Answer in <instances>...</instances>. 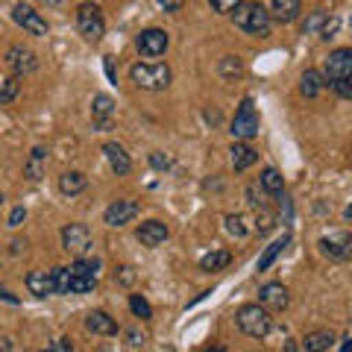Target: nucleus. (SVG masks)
<instances>
[{"label":"nucleus","mask_w":352,"mask_h":352,"mask_svg":"<svg viewBox=\"0 0 352 352\" xmlns=\"http://www.w3.org/2000/svg\"><path fill=\"white\" fill-rule=\"evenodd\" d=\"M229 15H232V24L244 30L247 36H270V24H273L270 12L256 0H241Z\"/></svg>","instance_id":"1"},{"label":"nucleus","mask_w":352,"mask_h":352,"mask_svg":"<svg viewBox=\"0 0 352 352\" xmlns=\"http://www.w3.org/2000/svg\"><path fill=\"white\" fill-rule=\"evenodd\" d=\"M129 80L135 82L141 91H164V88L170 85L173 74L164 62H135L129 68Z\"/></svg>","instance_id":"2"},{"label":"nucleus","mask_w":352,"mask_h":352,"mask_svg":"<svg viewBox=\"0 0 352 352\" xmlns=\"http://www.w3.org/2000/svg\"><path fill=\"white\" fill-rule=\"evenodd\" d=\"M235 323H238V329H241V332H244L247 338H256V340L267 338V335H270V326H273L270 311H267V308H261L258 302L241 305L238 311H235Z\"/></svg>","instance_id":"3"},{"label":"nucleus","mask_w":352,"mask_h":352,"mask_svg":"<svg viewBox=\"0 0 352 352\" xmlns=\"http://www.w3.org/2000/svg\"><path fill=\"white\" fill-rule=\"evenodd\" d=\"M76 30L88 44H97L103 41L106 36V18H103V9L97 3H80L76 6Z\"/></svg>","instance_id":"4"},{"label":"nucleus","mask_w":352,"mask_h":352,"mask_svg":"<svg viewBox=\"0 0 352 352\" xmlns=\"http://www.w3.org/2000/svg\"><path fill=\"white\" fill-rule=\"evenodd\" d=\"M258 126H261V120L256 112V103H252V97H244L232 118V124H229V132H232L235 141H252L258 135Z\"/></svg>","instance_id":"5"},{"label":"nucleus","mask_w":352,"mask_h":352,"mask_svg":"<svg viewBox=\"0 0 352 352\" xmlns=\"http://www.w3.org/2000/svg\"><path fill=\"white\" fill-rule=\"evenodd\" d=\"M320 74H323V80H326L329 88H332L338 80H349V76H352V50H349V47L332 50V53L326 56Z\"/></svg>","instance_id":"6"},{"label":"nucleus","mask_w":352,"mask_h":352,"mask_svg":"<svg viewBox=\"0 0 352 352\" xmlns=\"http://www.w3.org/2000/svg\"><path fill=\"white\" fill-rule=\"evenodd\" d=\"M135 47H138L141 56L159 59V56H164V50L170 47V36H168L164 30H159V27L141 30V32H138V38H135Z\"/></svg>","instance_id":"7"},{"label":"nucleus","mask_w":352,"mask_h":352,"mask_svg":"<svg viewBox=\"0 0 352 352\" xmlns=\"http://www.w3.org/2000/svg\"><path fill=\"white\" fill-rule=\"evenodd\" d=\"M62 247L65 252H71V256H85L88 250H91V229L85 223H68L62 226Z\"/></svg>","instance_id":"8"},{"label":"nucleus","mask_w":352,"mask_h":352,"mask_svg":"<svg viewBox=\"0 0 352 352\" xmlns=\"http://www.w3.org/2000/svg\"><path fill=\"white\" fill-rule=\"evenodd\" d=\"M6 68L12 71V76H27L32 71H38V56H36V50H30L24 47V44H12V47L6 50Z\"/></svg>","instance_id":"9"},{"label":"nucleus","mask_w":352,"mask_h":352,"mask_svg":"<svg viewBox=\"0 0 352 352\" xmlns=\"http://www.w3.org/2000/svg\"><path fill=\"white\" fill-rule=\"evenodd\" d=\"M12 21H15V24L24 30V32H30V36H47V32H50L44 15L36 12V9H32L30 3H15V6H12Z\"/></svg>","instance_id":"10"},{"label":"nucleus","mask_w":352,"mask_h":352,"mask_svg":"<svg viewBox=\"0 0 352 352\" xmlns=\"http://www.w3.org/2000/svg\"><path fill=\"white\" fill-rule=\"evenodd\" d=\"M91 124L94 129L109 132L115 126V100L109 94H94L91 100Z\"/></svg>","instance_id":"11"},{"label":"nucleus","mask_w":352,"mask_h":352,"mask_svg":"<svg viewBox=\"0 0 352 352\" xmlns=\"http://www.w3.org/2000/svg\"><path fill=\"white\" fill-rule=\"evenodd\" d=\"M138 214V203L135 200H115V203H109L106 206V212H103V223L106 226H126L129 220H135Z\"/></svg>","instance_id":"12"},{"label":"nucleus","mask_w":352,"mask_h":352,"mask_svg":"<svg viewBox=\"0 0 352 352\" xmlns=\"http://www.w3.org/2000/svg\"><path fill=\"white\" fill-rule=\"evenodd\" d=\"M288 302H291V296H288V288H285L282 282H267L258 291V305L267 308V311H285Z\"/></svg>","instance_id":"13"},{"label":"nucleus","mask_w":352,"mask_h":352,"mask_svg":"<svg viewBox=\"0 0 352 352\" xmlns=\"http://www.w3.org/2000/svg\"><path fill=\"white\" fill-rule=\"evenodd\" d=\"M320 252L326 258H332V261H346L349 258V252H352V238L349 232H338V235H329V238H320Z\"/></svg>","instance_id":"14"},{"label":"nucleus","mask_w":352,"mask_h":352,"mask_svg":"<svg viewBox=\"0 0 352 352\" xmlns=\"http://www.w3.org/2000/svg\"><path fill=\"white\" fill-rule=\"evenodd\" d=\"M138 241L144 247H150V250H156V247H162L164 241L170 238V229H168V223H162V220H147V223H141L138 226Z\"/></svg>","instance_id":"15"},{"label":"nucleus","mask_w":352,"mask_h":352,"mask_svg":"<svg viewBox=\"0 0 352 352\" xmlns=\"http://www.w3.org/2000/svg\"><path fill=\"white\" fill-rule=\"evenodd\" d=\"M270 21H279V24H294L302 12V0H270Z\"/></svg>","instance_id":"16"},{"label":"nucleus","mask_w":352,"mask_h":352,"mask_svg":"<svg viewBox=\"0 0 352 352\" xmlns=\"http://www.w3.org/2000/svg\"><path fill=\"white\" fill-rule=\"evenodd\" d=\"M103 156H106V162H109V168H112L118 176H126V173L132 170L129 153L120 147V144H115V141H106V144H103Z\"/></svg>","instance_id":"17"},{"label":"nucleus","mask_w":352,"mask_h":352,"mask_svg":"<svg viewBox=\"0 0 352 352\" xmlns=\"http://www.w3.org/2000/svg\"><path fill=\"white\" fill-rule=\"evenodd\" d=\"M85 329L88 332H94V335H103V338L118 335V323H115V317L109 311H91L85 317Z\"/></svg>","instance_id":"18"},{"label":"nucleus","mask_w":352,"mask_h":352,"mask_svg":"<svg viewBox=\"0 0 352 352\" xmlns=\"http://www.w3.org/2000/svg\"><path fill=\"white\" fill-rule=\"evenodd\" d=\"M27 291L32 296H38V300H44V296L53 294V276L47 270H30L27 273Z\"/></svg>","instance_id":"19"},{"label":"nucleus","mask_w":352,"mask_h":352,"mask_svg":"<svg viewBox=\"0 0 352 352\" xmlns=\"http://www.w3.org/2000/svg\"><path fill=\"white\" fill-rule=\"evenodd\" d=\"M332 344H335V335L329 332V329H314V332H308L300 340V349L302 352H326Z\"/></svg>","instance_id":"20"},{"label":"nucleus","mask_w":352,"mask_h":352,"mask_svg":"<svg viewBox=\"0 0 352 352\" xmlns=\"http://www.w3.org/2000/svg\"><path fill=\"white\" fill-rule=\"evenodd\" d=\"M229 153H232V168H235L238 173H241V170H247V168H252V164H256V159H258V153L252 150L247 141H235Z\"/></svg>","instance_id":"21"},{"label":"nucleus","mask_w":352,"mask_h":352,"mask_svg":"<svg viewBox=\"0 0 352 352\" xmlns=\"http://www.w3.org/2000/svg\"><path fill=\"white\" fill-rule=\"evenodd\" d=\"M85 188H88V176L80 173V170H68V173L59 176V191L65 197H76V194H82Z\"/></svg>","instance_id":"22"},{"label":"nucleus","mask_w":352,"mask_h":352,"mask_svg":"<svg viewBox=\"0 0 352 352\" xmlns=\"http://www.w3.org/2000/svg\"><path fill=\"white\" fill-rule=\"evenodd\" d=\"M323 88H329V85H326L323 74L317 71V68H308V71L300 76V94H302V97H317V94L323 91Z\"/></svg>","instance_id":"23"},{"label":"nucleus","mask_w":352,"mask_h":352,"mask_svg":"<svg viewBox=\"0 0 352 352\" xmlns=\"http://www.w3.org/2000/svg\"><path fill=\"white\" fill-rule=\"evenodd\" d=\"M44 162H47V150H44V147H32L30 159L24 164V176H27L30 182H38L41 176H44Z\"/></svg>","instance_id":"24"},{"label":"nucleus","mask_w":352,"mask_h":352,"mask_svg":"<svg viewBox=\"0 0 352 352\" xmlns=\"http://www.w3.org/2000/svg\"><path fill=\"white\" fill-rule=\"evenodd\" d=\"M291 244V235L288 232H285L282 238H276V241H273V244L270 247H264V252H261V258H258V264H256V270L258 273H264V270H270V264L273 261H276V256H279V252L285 250V247H288Z\"/></svg>","instance_id":"25"},{"label":"nucleus","mask_w":352,"mask_h":352,"mask_svg":"<svg viewBox=\"0 0 352 352\" xmlns=\"http://www.w3.org/2000/svg\"><path fill=\"white\" fill-rule=\"evenodd\" d=\"M229 261H232V252L229 250H212L208 256L200 258V270L203 273H214V270H226Z\"/></svg>","instance_id":"26"},{"label":"nucleus","mask_w":352,"mask_h":352,"mask_svg":"<svg viewBox=\"0 0 352 352\" xmlns=\"http://www.w3.org/2000/svg\"><path fill=\"white\" fill-rule=\"evenodd\" d=\"M258 185H261V191L270 194V197H279L285 191V179H282V173L276 168H264L261 176H258Z\"/></svg>","instance_id":"27"},{"label":"nucleus","mask_w":352,"mask_h":352,"mask_svg":"<svg viewBox=\"0 0 352 352\" xmlns=\"http://www.w3.org/2000/svg\"><path fill=\"white\" fill-rule=\"evenodd\" d=\"M217 74L223 76V80L235 82V80L244 76V62H241L238 56H223V59H220V65H217Z\"/></svg>","instance_id":"28"},{"label":"nucleus","mask_w":352,"mask_h":352,"mask_svg":"<svg viewBox=\"0 0 352 352\" xmlns=\"http://www.w3.org/2000/svg\"><path fill=\"white\" fill-rule=\"evenodd\" d=\"M68 270L74 273V276H97V270H100V261H97V258H88V256H80Z\"/></svg>","instance_id":"29"},{"label":"nucleus","mask_w":352,"mask_h":352,"mask_svg":"<svg viewBox=\"0 0 352 352\" xmlns=\"http://www.w3.org/2000/svg\"><path fill=\"white\" fill-rule=\"evenodd\" d=\"M97 288V276H74L68 282V294H91Z\"/></svg>","instance_id":"30"},{"label":"nucleus","mask_w":352,"mask_h":352,"mask_svg":"<svg viewBox=\"0 0 352 352\" xmlns=\"http://www.w3.org/2000/svg\"><path fill=\"white\" fill-rule=\"evenodd\" d=\"M129 308H132V314L135 317H141V320H150L153 317V305L141 294H129Z\"/></svg>","instance_id":"31"},{"label":"nucleus","mask_w":352,"mask_h":352,"mask_svg":"<svg viewBox=\"0 0 352 352\" xmlns=\"http://www.w3.org/2000/svg\"><path fill=\"white\" fill-rule=\"evenodd\" d=\"M21 91V82H18V76H6L3 82H0V106L3 103H12L15 97Z\"/></svg>","instance_id":"32"},{"label":"nucleus","mask_w":352,"mask_h":352,"mask_svg":"<svg viewBox=\"0 0 352 352\" xmlns=\"http://www.w3.org/2000/svg\"><path fill=\"white\" fill-rule=\"evenodd\" d=\"M223 226H226V232L232 235V238H247V220L241 217V214H226L223 217Z\"/></svg>","instance_id":"33"},{"label":"nucleus","mask_w":352,"mask_h":352,"mask_svg":"<svg viewBox=\"0 0 352 352\" xmlns=\"http://www.w3.org/2000/svg\"><path fill=\"white\" fill-rule=\"evenodd\" d=\"M53 294H68V282H71V270L68 267H53Z\"/></svg>","instance_id":"34"},{"label":"nucleus","mask_w":352,"mask_h":352,"mask_svg":"<svg viewBox=\"0 0 352 352\" xmlns=\"http://www.w3.org/2000/svg\"><path fill=\"white\" fill-rule=\"evenodd\" d=\"M144 344H147V335L138 332V329H129V332H126V346L132 352H138V349H144Z\"/></svg>","instance_id":"35"},{"label":"nucleus","mask_w":352,"mask_h":352,"mask_svg":"<svg viewBox=\"0 0 352 352\" xmlns=\"http://www.w3.org/2000/svg\"><path fill=\"white\" fill-rule=\"evenodd\" d=\"M264 197H267V194L261 191V185H258V182H252L250 188H247V203H250L252 208H261V206H264Z\"/></svg>","instance_id":"36"},{"label":"nucleus","mask_w":352,"mask_h":352,"mask_svg":"<svg viewBox=\"0 0 352 352\" xmlns=\"http://www.w3.org/2000/svg\"><path fill=\"white\" fill-rule=\"evenodd\" d=\"M323 21H326V12H311V18L302 24V36H311V32H317L323 27Z\"/></svg>","instance_id":"37"},{"label":"nucleus","mask_w":352,"mask_h":352,"mask_svg":"<svg viewBox=\"0 0 352 352\" xmlns=\"http://www.w3.org/2000/svg\"><path fill=\"white\" fill-rule=\"evenodd\" d=\"M208 3H212L214 12H220V15H229V12H232V9L241 3V0H208Z\"/></svg>","instance_id":"38"},{"label":"nucleus","mask_w":352,"mask_h":352,"mask_svg":"<svg viewBox=\"0 0 352 352\" xmlns=\"http://www.w3.org/2000/svg\"><path fill=\"white\" fill-rule=\"evenodd\" d=\"M332 88L338 91L340 100H349V97H352V76H349V80H338Z\"/></svg>","instance_id":"39"},{"label":"nucleus","mask_w":352,"mask_h":352,"mask_svg":"<svg viewBox=\"0 0 352 352\" xmlns=\"http://www.w3.org/2000/svg\"><path fill=\"white\" fill-rule=\"evenodd\" d=\"M258 223H261V226H258V232H261V235H264V232H270V229H273V214H270L264 206L258 208Z\"/></svg>","instance_id":"40"},{"label":"nucleus","mask_w":352,"mask_h":352,"mask_svg":"<svg viewBox=\"0 0 352 352\" xmlns=\"http://www.w3.org/2000/svg\"><path fill=\"white\" fill-rule=\"evenodd\" d=\"M44 352H74V344H71V338H56Z\"/></svg>","instance_id":"41"},{"label":"nucleus","mask_w":352,"mask_h":352,"mask_svg":"<svg viewBox=\"0 0 352 352\" xmlns=\"http://www.w3.org/2000/svg\"><path fill=\"white\" fill-rule=\"evenodd\" d=\"M150 164H153V168H156V170H168L170 168V159L168 156H164V153H150Z\"/></svg>","instance_id":"42"},{"label":"nucleus","mask_w":352,"mask_h":352,"mask_svg":"<svg viewBox=\"0 0 352 352\" xmlns=\"http://www.w3.org/2000/svg\"><path fill=\"white\" fill-rule=\"evenodd\" d=\"M24 220H27V208H24V206H15V208H12V214H9V226L18 229L21 223H24Z\"/></svg>","instance_id":"43"},{"label":"nucleus","mask_w":352,"mask_h":352,"mask_svg":"<svg viewBox=\"0 0 352 352\" xmlns=\"http://www.w3.org/2000/svg\"><path fill=\"white\" fill-rule=\"evenodd\" d=\"M338 27H340V21H338V18H326V21H323V27H320V36H323V38H332L335 32H338Z\"/></svg>","instance_id":"44"},{"label":"nucleus","mask_w":352,"mask_h":352,"mask_svg":"<svg viewBox=\"0 0 352 352\" xmlns=\"http://www.w3.org/2000/svg\"><path fill=\"white\" fill-rule=\"evenodd\" d=\"M118 282H120V285H132V282H135V270H132V267H120Z\"/></svg>","instance_id":"45"},{"label":"nucleus","mask_w":352,"mask_h":352,"mask_svg":"<svg viewBox=\"0 0 352 352\" xmlns=\"http://www.w3.org/2000/svg\"><path fill=\"white\" fill-rule=\"evenodd\" d=\"M65 3V0H38V6H44V9H59Z\"/></svg>","instance_id":"46"},{"label":"nucleus","mask_w":352,"mask_h":352,"mask_svg":"<svg viewBox=\"0 0 352 352\" xmlns=\"http://www.w3.org/2000/svg\"><path fill=\"white\" fill-rule=\"evenodd\" d=\"M21 250H27V238H24V241H21V238H15V241H12V256H18Z\"/></svg>","instance_id":"47"},{"label":"nucleus","mask_w":352,"mask_h":352,"mask_svg":"<svg viewBox=\"0 0 352 352\" xmlns=\"http://www.w3.org/2000/svg\"><path fill=\"white\" fill-rule=\"evenodd\" d=\"M106 74H109V80L112 82H118V74H115V65H112V59L106 56Z\"/></svg>","instance_id":"48"},{"label":"nucleus","mask_w":352,"mask_h":352,"mask_svg":"<svg viewBox=\"0 0 352 352\" xmlns=\"http://www.w3.org/2000/svg\"><path fill=\"white\" fill-rule=\"evenodd\" d=\"M0 300H6V302H12V305H18V296H12L6 288H0Z\"/></svg>","instance_id":"49"},{"label":"nucleus","mask_w":352,"mask_h":352,"mask_svg":"<svg viewBox=\"0 0 352 352\" xmlns=\"http://www.w3.org/2000/svg\"><path fill=\"white\" fill-rule=\"evenodd\" d=\"M282 352H302L300 349V344H296V340H288V344H285V349Z\"/></svg>","instance_id":"50"},{"label":"nucleus","mask_w":352,"mask_h":352,"mask_svg":"<svg viewBox=\"0 0 352 352\" xmlns=\"http://www.w3.org/2000/svg\"><path fill=\"white\" fill-rule=\"evenodd\" d=\"M9 349H12V340H9V338H0V352H9Z\"/></svg>","instance_id":"51"},{"label":"nucleus","mask_w":352,"mask_h":352,"mask_svg":"<svg viewBox=\"0 0 352 352\" xmlns=\"http://www.w3.org/2000/svg\"><path fill=\"white\" fill-rule=\"evenodd\" d=\"M349 349H352V340L344 338V344H340V352H349Z\"/></svg>","instance_id":"52"},{"label":"nucleus","mask_w":352,"mask_h":352,"mask_svg":"<svg viewBox=\"0 0 352 352\" xmlns=\"http://www.w3.org/2000/svg\"><path fill=\"white\" fill-rule=\"evenodd\" d=\"M200 352H226V346H208V349H200Z\"/></svg>","instance_id":"53"},{"label":"nucleus","mask_w":352,"mask_h":352,"mask_svg":"<svg viewBox=\"0 0 352 352\" xmlns=\"http://www.w3.org/2000/svg\"><path fill=\"white\" fill-rule=\"evenodd\" d=\"M0 203H3V191H0Z\"/></svg>","instance_id":"54"}]
</instances>
